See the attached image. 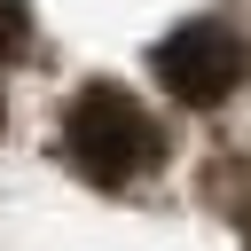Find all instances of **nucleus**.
<instances>
[{"mask_svg":"<svg viewBox=\"0 0 251 251\" xmlns=\"http://www.w3.org/2000/svg\"><path fill=\"white\" fill-rule=\"evenodd\" d=\"M55 149H63L86 180L126 188V180H141V173L165 157V133H157V118H149L126 86H78V102L63 110Z\"/></svg>","mask_w":251,"mask_h":251,"instance_id":"obj_1","label":"nucleus"},{"mask_svg":"<svg viewBox=\"0 0 251 251\" xmlns=\"http://www.w3.org/2000/svg\"><path fill=\"white\" fill-rule=\"evenodd\" d=\"M243 71H251L243 39H235L227 24H212V16H196V24H180V31L157 39V86L180 94V102H196V110L227 102V94L243 86Z\"/></svg>","mask_w":251,"mask_h":251,"instance_id":"obj_2","label":"nucleus"},{"mask_svg":"<svg viewBox=\"0 0 251 251\" xmlns=\"http://www.w3.org/2000/svg\"><path fill=\"white\" fill-rule=\"evenodd\" d=\"M24 39H31V16H24V0H0V55H24Z\"/></svg>","mask_w":251,"mask_h":251,"instance_id":"obj_3","label":"nucleus"}]
</instances>
